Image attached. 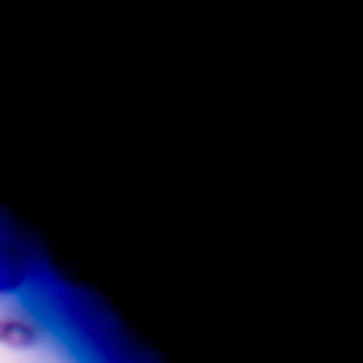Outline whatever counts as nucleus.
<instances>
[{"mask_svg":"<svg viewBox=\"0 0 363 363\" xmlns=\"http://www.w3.org/2000/svg\"><path fill=\"white\" fill-rule=\"evenodd\" d=\"M26 277H29L26 255L8 240H0V294H15L26 284Z\"/></svg>","mask_w":363,"mask_h":363,"instance_id":"nucleus-1","label":"nucleus"},{"mask_svg":"<svg viewBox=\"0 0 363 363\" xmlns=\"http://www.w3.org/2000/svg\"><path fill=\"white\" fill-rule=\"evenodd\" d=\"M40 342V327L26 316H8L0 320V345L8 349H33Z\"/></svg>","mask_w":363,"mask_h":363,"instance_id":"nucleus-2","label":"nucleus"}]
</instances>
